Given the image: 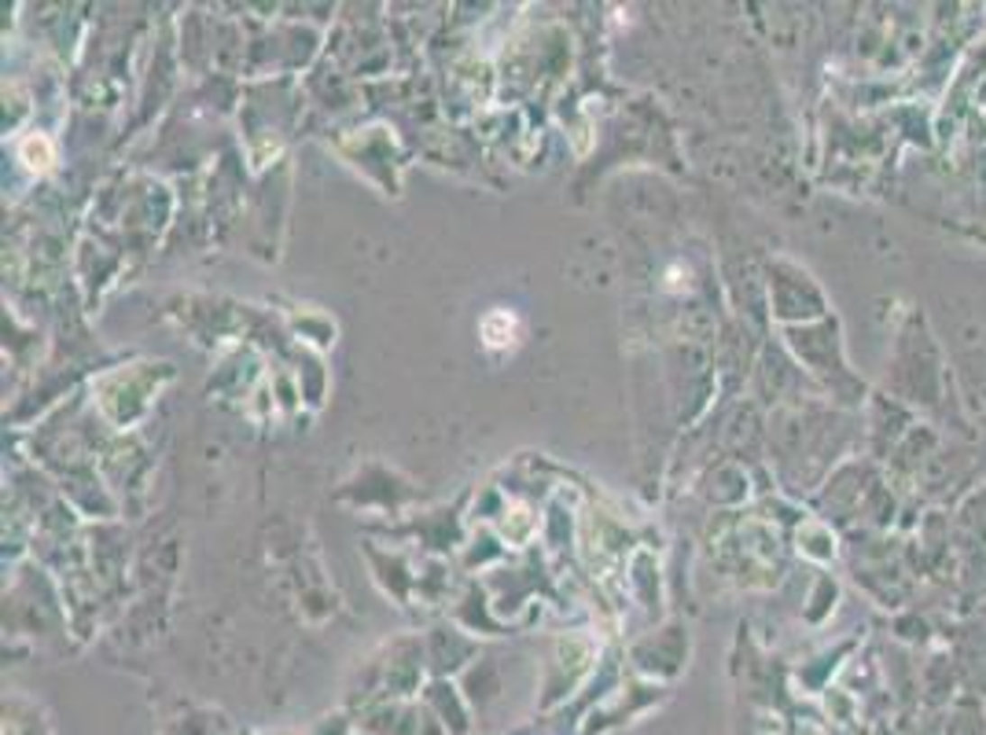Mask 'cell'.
I'll use <instances>...</instances> for the list:
<instances>
[{
  "mask_svg": "<svg viewBox=\"0 0 986 735\" xmlns=\"http://www.w3.org/2000/svg\"><path fill=\"white\" fill-rule=\"evenodd\" d=\"M482 339H486L489 346H508V342L516 339V316L505 313V309L489 313V316L482 320Z\"/></svg>",
  "mask_w": 986,
  "mask_h": 735,
  "instance_id": "cell-2",
  "label": "cell"
},
{
  "mask_svg": "<svg viewBox=\"0 0 986 735\" xmlns=\"http://www.w3.org/2000/svg\"><path fill=\"white\" fill-rule=\"evenodd\" d=\"M19 155H23V162H26L30 169H37V173L52 169V162H56V148H52V141H49V136H44V132L26 136L23 148H19Z\"/></svg>",
  "mask_w": 986,
  "mask_h": 735,
  "instance_id": "cell-1",
  "label": "cell"
}]
</instances>
